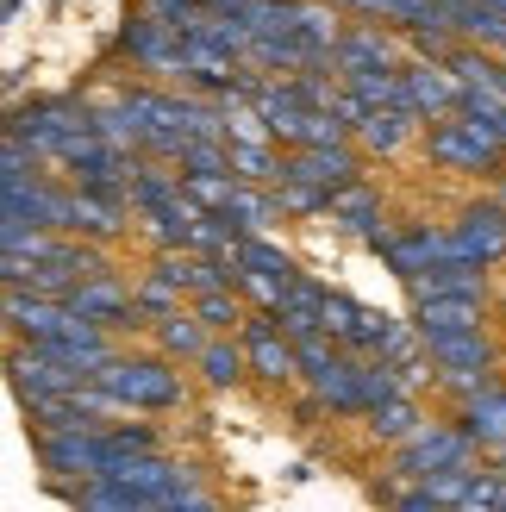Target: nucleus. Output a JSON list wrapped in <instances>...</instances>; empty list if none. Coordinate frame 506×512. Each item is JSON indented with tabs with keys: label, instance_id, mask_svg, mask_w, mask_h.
Wrapping results in <instances>:
<instances>
[{
	"label": "nucleus",
	"instance_id": "obj_1",
	"mask_svg": "<svg viewBox=\"0 0 506 512\" xmlns=\"http://www.w3.org/2000/svg\"><path fill=\"white\" fill-rule=\"evenodd\" d=\"M94 381L113 406H144V413L182 406V375H175L163 356H107V363L94 369Z\"/></svg>",
	"mask_w": 506,
	"mask_h": 512
},
{
	"label": "nucleus",
	"instance_id": "obj_2",
	"mask_svg": "<svg viewBox=\"0 0 506 512\" xmlns=\"http://www.w3.org/2000/svg\"><path fill=\"white\" fill-rule=\"evenodd\" d=\"M44 450V469L50 475H63V481H94V475H107L113 469V438H107V425H69V431H44L38 438Z\"/></svg>",
	"mask_w": 506,
	"mask_h": 512
},
{
	"label": "nucleus",
	"instance_id": "obj_3",
	"mask_svg": "<svg viewBox=\"0 0 506 512\" xmlns=\"http://www.w3.org/2000/svg\"><path fill=\"white\" fill-rule=\"evenodd\" d=\"M419 344L438 363L444 388L469 394V388H482V381H494V344H488L482 325H475V331H432V338H419Z\"/></svg>",
	"mask_w": 506,
	"mask_h": 512
},
{
	"label": "nucleus",
	"instance_id": "obj_4",
	"mask_svg": "<svg viewBox=\"0 0 506 512\" xmlns=\"http://www.w3.org/2000/svg\"><path fill=\"white\" fill-rule=\"evenodd\" d=\"M7 132L32 150V157H63L75 138H88V107H75V100H38V107L7 119Z\"/></svg>",
	"mask_w": 506,
	"mask_h": 512
},
{
	"label": "nucleus",
	"instance_id": "obj_5",
	"mask_svg": "<svg viewBox=\"0 0 506 512\" xmlns=\"http://www.w3.org/2000/svg\"><path fill=\"white\" fill-rule=\"evenodd\" d=\"M432 157H438L444 169H469V175H482V169H494V163L506 157V144H500L494 132H482L475 119L444 113V119L432 125Z\"/></svg>",
	"mask_w": 506,
	"mask_h": 512
},
{
	"label": "nucleus",
	"instance_id": "obj_6",
	"mask_svg": "<svg viewBox=\"0 0 506 512\" xmlns=\"http://www.w3.org/2000/svg\"><path fill=\"white\" fill-rule=\"evenodd\" d=\"M388 313H375V306H363V300H350V294H325L319 300V331L332 338L338 350H382V338H388Z\"/></svg>",
	"mask_w": 506,
	"mask_h": 512
},
{
	"label": "nucleus",
	"instance_id": "obj_7",
	"mask_svg": "<svg viewBox=\"0 0 506 512\" xmlns=\"http://www.w3.org/2000/svg\"><path fill=\"white\" fill-rule=\"evenodd\" d=\"M400 475H438V469H457V463H475V444L463 425H413L400 438Z\"/></svg>",
	"mask_w": 506,
	"mask_h": 512
},
{
	"label": "nucleus",
	"instance_id": "obj_8",
	"mask_svg": "<svg viewBox=\"0 0 506 512\" xmlns=\"http://www.w3.org/2000/svg\"><path fill=\"white\" fill-rule=\"evenodd\" d=\"M7 375H13V388L25 394V406H32V400H50V394H69V388H82V381H94V375H82L75 363H63V356H50V350H38V344H19V350L7 356Z\"/></svg>",
	"mask_w": 506,
	"mask_h": 512
},
{
	"label": "nucleus",
	"instance_id": "obj_9",
	"mask_svg": "<svg viewBox=\"0 0 506 512\" xmlns=\"http://www.w3.org/2000/svg\"><path fill=\"white\" fill-rule=\"evenodd\" d=\"M63 306H69L75 319L100 325V331H113V325H138V306H132V294H125V288H119V281H113L107 269H94V275H82V281H69Z\"/></svg>",
	"mask_w": 506,
	"mask_h": 512
},
{
	"label": "nucleus",
	"instance_id": "obj_10",
	"mask_svg": "<svg viewBox=\"0 0 506 512\" xmlns=\"http://www.w3.org/2000/svg\"><path fill=\"white\" fill-rule=\"evenodd\" d=\"M357 169H363V157L344 138L338 144H294V157H282L288 182H307V188H325V194L344 188V182H357Z\"/></svg>",
	"mask_w": 506,
	"mask_h": 512
},
{
	"label": "nucleus",
	"instance_id": "obj_11",
	"mask_svg": "<svg viewBox=\"0 0 506 512\" xmlns=\"http://www.w3.org/2000/svg\"><path fill=\"white\" fill-rule=\"evenodd\" d=\"M63 169L75 175V188H113V194H125V182H132V150H113V144H100L88 132V138H75L63 150Z\"/></svg>",
	"mask_w": 506,
	"mask_h": 512
},
{
	"label": "nucleus",
	"instance_id": "obj_12",
	"mask_svg": "<svg viewBox=\"0 0 506 512\" xmlns=\"http://www.w3.org/2000/svg\"><path fill=\"white\" fill-rule=\"evenodd\" d=\"M244 325V369H257L263 381H294L300 375V363H294V338L282 325H275L269 313H257V319H238Z\"/></svg>",
	"mask_w": 506,
	"mask_h": 512
},
{
	"label": "nucleus",
	"instance_id": "obj_13",
	"mask_svg": "<svg viewBox=\"0 0 506 512\" xmlns=\"http://www.w3.org/2000/svg\"><path fill=\"white\" fill-rule=\"evenodd\" d=\"M63 232L119 238L125 232V194H113V188H69V200H63Z\"/></svg>",
	"mask_w": 506,
	"mask_h": 512
},
{
	"label": "nucleus",
	"instance_id": "obj_14",
	"mask_svg": "<svg viewBox=\"0 0 506 512\" xmlns=\"http://www.w3.org/2000/svg\"><path fill=\"white\" fill-rule=\"evenodd\" d=\"M450 256H463V263L488 269L506 256V207H469L457 219V232H450Z\"/></svg>",
	"mask_w": 506,
	"mask_h": 512
},
{
	"label": "nucleus",
	"instance_id": "obj_15",
	"mask_svg": "<svg viewBox=\"0 0 506 512\" xmlns=\"http://www.w3.org/2000/svg\"><path fill=\"white\" fill-rule=\"evenodd\" d=\"M457 100H463V82H457L450 69H432V63L400 69V107H413L419 119H444V113H457Z\"/></svg>",
	"mask_w": 506,
	"mask_h": 512
},
{
	"label": "nucleus",
	"instance_id": "obj_16",
	"mask_svg": "<svg viewBox=\"0 0 506 512\" xmlns=\"http://www.w3.org/2000/svg\"><path fill=\"white\" fill-rule=\"evenodd\" d=\"M288 32H294V44L307 50V69H319L325 57H332V44H338V7L332 0H288Z\"/></svg>",
	"mask_w": 506,
	"mask_h": 512
},
{
	"label": "nucleus",
	"instance_id": "obj_17",
	"mask_svg": "<svg viewBox=\"0 0 506 512\" xmlns=\"http://www.w3.org/2000/svg\"><path fill=\"white\" fill-rule=\"evenodd\" d=\"M125 50L150 69V75H182V32H169V25H157V19H132L125 25Z\"/></svg>",
	"mask_w": 506,
	"mask_h": 512
},
{
	"label": "nucleus",
	"instance_id": "obj_18",
	"mask_svg": "<svg viewBox=\"0 0 506 512\" xmlns=\"http://www.w3.org/2000/svg\"><path fill=\"white\" fill-rule=\"evenodd\" d=\"M463 431L482 450H506V388H494V381L469 388L463 394Z\"/></svg>",
	"mask_w": 506,
	"mask_h": 512
},
{
	"label": "nucleus",
	"instance_id": "obj_19",
	"mask_svg": "<svg viewBox=\"0 0 506 512\" xmlns=\"http://www.w3.org/2000/svg\"><path fill=\"white\" fill-rule=\"evenodd\" d=\"M313 375V400L319 406H332V413H363V381H357V356H344V350H332L319 369H307Z\"/></svg>",
	"mask_w": 506,
	"mask_h": 512
},
{
	"label": "nucleus",
	"instance_id": "obj_20",
	"mask_svg": "<svg viewBox=\"0 0 506 512\" xmlns=\"http://www.w3.org/2000/svg\"><path fill=\"white\" fill-rule=\"evenodd\" d=\"M375 244L388 250V269H394L400 281L450 256V232H432V225H413V232H400V238H375Z\"/></svg>",
	"mask_w": 506,
	"mask_h": 512
},
{
	"label": "nucleus",
	"instance_id": "obj_21",
	"mask_svg": "<svg viewBox=\"0 0 506 512\" xmlns=\"http://www.w3.org/2000/svg\"><path fill=\"white\" fill-rule=\"evenodd\" d=\"M413 125H419V113L400 107V100H388V107H363V119L350 125V132L363 138V150H382V157H394V150H407Z\"/></svg>",
	"mask_w": 506,
	"mask_h": 512
},
{
	"label": "nucleus",
	"instance_id": "obj_22",
	"mask_svg": "<svg viewBox=\"0 0 506 512\" xmlns=\"http://www.w3.org/2000/svg\"><path fill=\"white\" fill-rule=\"evenodd\" d=\"M475 325H482V294H425L413 313L419 338H432V331H475Z\"/></svg>",
	"mask_w": 506,
	"mask_h": 512
},
{
	"label": "nucleus",
	"instance_id": "obj_23",
	"mask_svg": "<svg viewBox=\"0 0 506 512\" xmlns=\"http://www.w3.org/2000/svg\"><path fill=\"white\" fill-rule=\"evenodd\" d=\"M325 63L344 69V75H357V69H394V44H388L382 25H357V32H338V44H332V57H325Z\"/></svg>",
	"mask_w": 506,
	"mask_h": 512
},
{
	"label": "nucleus",
	"instance_id": "obj_24",
	"mask_svg": "<svg viewBox=\"0 0 506 512\" xmlns=\"http://www.w3.org/2000/svg\"><path fill=\"white\" fill-rule=\"evenodd\" d=\"M325 213H332L344 232H357V238H382V194L363 188V182H344L325 194Z\"/></svg>",
	"mask_w": 506,
	"mask_h": 512
},
{
	"label": "nucleus",
	"instance_id": "obj_25",
	"mask_svg": "<svg viewBox=\"0 0 506 512\" xmlns=\"http://www.w3.org/2000/svg\"><path fill=\"white\" fill-rule=\"evenodd\" d=\"M319 300H325V288L319 281H300V275H288V288H282V300H275V325L288 331V338H307V331H319Z\"/></svg>",
	"mask_w": 506,
	"mask_h": 512
},
{
	"label": "nucleus",
	"instance_id": "obj_26",
	"mask_svg": "<svg viewBox=\"0 0 506 512\" xmlns=\"http://www.w3.org/2000/svg\"><path fill=\"white\" fill-rule=\"evenodd\" d=\"M225 225H238V232H269L275 219H282V207H275V194L257 188V182H232V194H225V207H219Z\"/></svg>",
	"mask_w": 506,
	"mask_h": 512
},
{
	"label": "nucleus",
	"instance_id": "obj_27",
	"mask_svg": "<svg viewBox=\"0 0 506 512\" xmlns=\"http://www.w3.org/2000/svg\"><path fill=\"white\" fill-rule=\"evenodd\" d=\"M407 288H413V300H425V294H482V269L463 263V256H444V263L407 275Z\"/></svg>",
	"mask_w": 506,
	"mask_h": 512
},
{
	"label": "nucleus",
	"instance_id": "obj_28",
	"mask_svg": "<svg viewBox=\"0 0 506 512\" xmlns=\"http://www.w3.org/2000/svg\"><path fill=\"white\" fill-rule=\"evenodd\" d=\"M225 163H232L238 182H257V188L282 182V157H275L263 138H225Z\"/></svg>",
	"mask_w": 506,
	"mask_h": 512
},
{
	"label": "nucleus",
	"instance_id": "obj_29",
	"mask_svg": "<svg viewBox=\"0 0 506 512\" xmlns=\"http://www.w3.org/2000/svg\"><path fill=\"white\" fill-rule=\"evenodd\" d=\"M232 269H257V275L288 281V275H294V256H288V250H275L263 232H238V244H232Z\"/></svg>",
	"mask_w": 506,
	"mask_h": 512
},
{
	"label": "nucleus",
	"instance_id": "obj_30",
	"mask_svg": "<svg viewBox=\"0 0 506 512\" xmlns=\"http://www.w3.org/2000/svg\"><path fill=\"white\" fill-rule=\"evenodd\" d=\"M194 363H200V375H207V388H232V381H244V350L232 338H207L194 350Z\"/></svg>",
	"mask_w": 506,
	"mask_h": 512
},
{
	"label": "nucleus",
	"instance_id": "obj_31",
	"mask_svg": "<svg viewBox=\"0 0 506 512\" xmlns=\"http://www.w3.org/2000/svg\"><path fill=\"white\" fill-rule=\"evenodd\" d=\"M413 425H419V406L407 400V388L369 406V431H375V438H388V444H400V438H407Z\"/></svg>",
	"mask_w": 506,
	"mask_h": 512
},
{
	"label": "nucleus",
	"instance_id": "obj_32",
	"mask_svg": "<svg viewBox=\"0 0 506 512\" xmlns=\"http://www.w3.org/2000/svg\"><path fill=\"white\" fill-rule=\"evenodd\" d=\"M457 113H463V119H475L482 132H494V138L506 144V94H500V88H463Z\"/></svg>",
	"mask_w": 506,
	"mask_h": 512
},
{
	"label": "nucleus",
	"instance_id": "obj_33",
	"mask_svg": "<svg viewBox=\"0 0 506 512\" xmlns=\"http://www.w3.org/2000/svg\"><path fill=\"white\" fill-rule=\"evenodd\" d=\"M157 344H163L169 356H194L200 344H207V325L175 306V313H163V319H157Z\"/></svg>",
	"mask_w": 506,
	"mask_h": 512
},
{
	"label": "nucleus",
	"instance_id": "obj_34",
	"mask_svg": "<svg viewBox=\"0 0 506 512\" xmlns=\"http://www.w3.org/2000/svg\"><path fill=\"white\" fill-rule=\"evenodd\" d=\"M194 319L207 325V331H232L244 313H238V294L232 288H200L194 294Z\"/></svg>",
	"mask_w": 506,
	"mask_h": 512
},
{
	"label": "nucleus",
	"instance_id": "obj_35",
	"mask_svg": "<svg viewBox=\"0 0 506 512\" xmlns=\"http://www.w3.org/2000/svg\"><path fill=\"white\" fill-rule=\"evenodd\" d=\"M350 94L363 107H388V100H400V69H357L350 75Z\"/></svg>",
	"mask_w": 506,
	"mask_h": 512
},
{
	"label": "nucleus",
	"instance_id": "obj_36",
	"mask_svg": "<svg viewBox=\"0 0 506 512\" xmlns=\"http://www.w3.org/2000/svg\"><path fill=\"white\" fill-rule=\"evenodd\" d=\"M132 306H138V319H144V313H150V319H163V313H175V306H182V294H175L163 275H150L144 288L132 294Z\"/></svg>",
	"mask_w": 506,
	"mask_h": 512
},
{
	"label": "nucleus",
	"instance_id": "obj_37",
	"mask_svg": "<svg viewBox=\"0 0 506 512\" xmlns=\"http://www.w3.org/2000/svg\"><path fill=\"white\" fill-rule=\"evenodd\" d=\"M32 169H38V157L7 132V125H0V182H7V175H32Z\"/></svg>",
	"mask_w": 506,
	"mask_h": 512
},
{
	"label": "nucleus",
	"instance_id": "obj_38",
	"mask_svg": "<svg viewBox=\"0 0 506 512\" xmlns=\"http://www.w3.org/2000/svg\"><path fill=\"white\" fill-rule=\"evenodd\" d=\"M144 13L157 25H169V32H188V19L200 13V0H144Z\"/></svg>",
	"mask_w": 506,
	"mask_h": 512
},
{
	"label": "nucleus",
	"instance_id": "obj_39",
	"mask_svg": "<svg viewBox=\"0 0 506 512\" xmlns=\"http://www.w3.org/2000/svg\"><path fill=\"white\" fill-rule=\"evenodd\" d=\"M494 506H506V481H494Z\"/></svg>",
	"mask_w": 506,
	"mask_h": 512
},
{
	"label": "nucleus",
	"instance_id": "obj_40",
	"mask_svg": "<svg viewBox=\"0 0 506 512\" xmlns=\"http://www.w3.org/2000/svg\"><path fill=\"white\" fill-rule=\"evenodd\" d=\"M482 7H500V13H506V0H482Z\"/></svg>",
	"mask_w": 506,
	"mask_h": 512
}]
</instances>
